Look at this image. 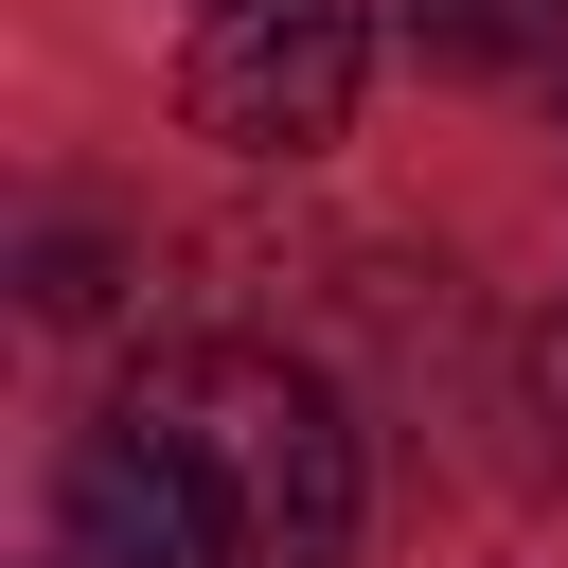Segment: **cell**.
Returning a JSON list of instances; mask_svg holds the SVG:
<instances>
[{"label": "cell", "mask_w": 568, "mask_h": 568, "mask_svg": "<svg viewBox=\"0 0 568 568\" xmlns=\"http://www.w3.org/2000/svg\"><path fill=\"white\" fill-rule=\"evenodd\" d=\"M532 390H550V426H568V302H550V337H532Z\"/></svg>", "instance_id": "4"}, {"label": "cell", "mask_w": 568, "mask_h": 568, "mask_svg": "<svg viewBox=\"0 0 568 568\" xmlns=\"http://www.w3.org/2000/svg\"><path fill=\"white\" fill-rule=\"evenodd\" d=\"M373 89V0H195V53H178V106L231 142V160H320Z\"/></svg>", "instance_id": "2"}, {"label": "cell", "mask_w": 568, "mask_h": 568, "mask_svg": "<svg viewBox=\"0 0 568 568\" xmlns=\"http://www.w3.org/2000/svg\"><path fill=\"white\" fill-rule=\"evenodd\" d=\"M408 36H426V71H532V89H568V0H408Z\"/></svg>", "instance_id": "3"}, {"label": "cell", "mask_w": 568, "mask_h": 568, "mask_svg": "<svg viewBox=\"0 0 568 568\" xmlns=\"http://www.w3.org/2000/svg\"><path fill=\"white\" fill-rule=\"evenodd\" d=\"M53 532H71V568H337L355 550V426L302 355L178 337L71 426Z\"/></svg>", "instance_id": "1"}]
</instances>
